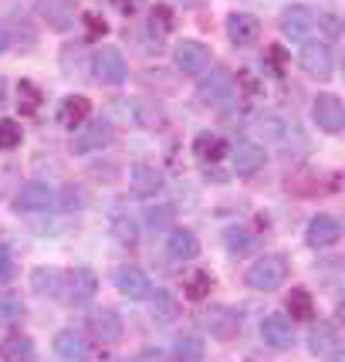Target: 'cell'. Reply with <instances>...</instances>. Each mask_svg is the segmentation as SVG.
I'll list each match as a JSON object with an SVG mask.
<instances>
[{
	"label": "cell",
	"mask_w": 345,
	"mask_h": 362,
	"mask_svg": "<svg viewBox=\"0 0 345 362\" xmlns=\"http://www.w3.org/2000/svg\"><path fill=\"white\" fill-rule=\"evenodd\" d=\"M17 271V261H14V251L7 244H0V281H11Z\"/></svg>",
	"instance_id": "f35d334b"
},
{
	"label": "cell",
	"mask_w": 345,
	"mask_h": 362,
	"mask_svg": "<svg viewBox=\"0 0 345 362\" xmlns=\"http://www.w3.org/2000/svg\"><path fill=\"white\" fill-rule=\"evenodd\" d=\"M24 318V301L17 295H0V325H17Z\"/></svg>",
	"instance_id": "836d02e7"
},
{
	"label": "cell",
	"mask_w": 345,
	"mask_h": 362,
	"mask_svg": "<svg viewBox=\"0 0 345 362\" xmlns=\"http://www.w3.org/2000/svg\"><path fill=\"white\" fill-rule=\"evenodd\" d=\"M244 281H247V288H254V291H274V288H281V284L288 281V261H284L281 254H264V257H257L254 264H247Z\"/></svg>",
	"instance_id": "6da1fadb"
},
{
	"label": "cell",
	"mask_w": 345,
	"mask_h": 362,
	"mask_svg": "<svg viewBox=\"0 0 345 362\" xmlns=\"http://www.w3.org/2000/svg\"><path fill=\"white\" fill-rule=\"evenodd\" d=\"M315 28H318V14L315 11H308V7H301V4H295V7H284L281 11V31L284 37H291V41H312Z\"/></svg>",
	"instance_id": "8992f818"
},
{
	"label": "cell",
	"mask_w": 345,
	"mask_h": 362,
	"mask_svg": "<svg viewBox=\"0 0 345 362\" xmlns=\"http://www.w3.org/2000/svg\"><path fill=\"white\" fill-rule=\"evenodd\" d=\"M68 301L71 305H88L98 291V274L92 268H71L68 271Z\"/></svg>",
	"instance_id": "9a60e30c"
},
{
	"label": "cell",
	"mask_w": 345,
	"mask_h": 362,
	"mask_svg": "<svg viewBox=\"0 0 345 362\" xmlns=\"http://www.w3.org/2000/svg\"><path fill=\"white\" fill-rule=\"evenodd\" d=\"M312 119L322 132L339 136L345 129V105L339 102V95H318L312 102Z\"/></svg>",
	"instance_id": "5b68a950"
},
{
	"label": "cell",
	"mask_w": 345,
	"mask_h": 362,
	"mask_svg": "<svg viewBox=\"0 0 345 362\" xmlns=\"http://www.w3.org/2000/svg\"><path fill=\"white\" fill-rule=\"evenodd\" d=\"M41 88L34 85V81H21L17 85V105H21V112H37L41 109Z\"/></svg>",
	"instance_id": "d6a6232c"
},
{
	"label": "cell",
	"mask_w": 345,
	"mask_h": 362,
	"mask_svg": "<svg viewBox=\"0 0 345 362\" xmlns=\"http://www.w3.org/2000/svg\"><path fill=\"white\" fill-rule=\"evenodd\" d=\"M288 315L301 318V322H305V318H315V301L305 288H291V295H288Z\"/></svg>",
	"instance_id": "f546056e"
},
{
	"label": "cell",
	"mask_w": 345,
	"mask_h": 362,
	"mask_svg": "<svg viewBox=\"0 0 345 362\" xmlns=\"http://www.w3.org/2000/svg\"><path fill=\"white\" fill-rule=\"evenodd\" d=\"M132 115H136V122H139L142 129H163V126H166V115H163V109H159L156 102H146V98H136Z\"/></svg>",
	"instance_id": "d4e9b609"
},
{
	"label": "cell",
	"mask_w": 345,
	"mask_h": 362,
	"mask_svg": "<svg viewBox=\"0 0 345 362\" xmlns=\"http://www.w3.org/2000/svg\"><path fill=\"white\" fill-rule=\"evenodd\" d=\"M92 332H95V339H102V342H119L126 325H122V318H119L115 308H98L92 315Z\"/></svg>",
	"instance_id": "d6986e66"
},
{
	"label": "cell",
	"mask_w": 345,
	"mask_h": 362,
	"mask_svg": "<svg viewBox=\"0 0 345 362\" xmlns=\"http://www.w3.org/2000/svg\"><path fill=\"white\" fill-rule=\"evenodd\" d=\"M153 318H156V322H163V325H170V322H176V318H180V301H176V295H172V291L156 288V295H153Z\"/></svg>",
	"instance_id": "cb8c5ba5"
},
{
	"label": "cell",
	"mask_w": 345,
	"mask_h": 362,
	"mask_svg": "<svg viewBox=\"0 0 345 362\" xmlns=\"http://www.w3.org/2000/svg\"><path fill=\"white\" fill-rule=\"evenodd\" d=\"M230 163H234V173L237 176H254L264 170V149L257 146V142H237L234 149H230Z\"/></svg>",
	"instance_id": "5bb4252c"
},
{
	"label": "cell",
	"mask_w": 345,
	"mask_h": 362,
	"mask_svg": "<svg viewBox=\"0 0 345 362\" xmlns=\"http://www.w3.org/2000/svg\"><path fill=\"white\" fill-rule=\"evenodd\" d=\"M237 92V81L230 71H210L200 85H197V98L204 102V105H223V102H230Z\"/></svg>",
	"instance_id": "ba28073f"
},
{
	"label": "cell",
	"mask_w": 345,
	"mask_h": 362,
	"mask_svg": "<svg viewBox=\"0 0 345 362\" xmlns=\"http://www.w3.org/2000/svg\"><path fill=\"white\" fill-rule=\"evenodd\" d=\"M261 136H264V139H284L281 115H264V119H261Z\"/></svg>",
	"instance_id": "8d00e7d4"
},
{
	"label": "cell",
	"mask_w": 345,
	"mask_h": 362,
	"mask_svg": "<svg viewBox=\"0 0 345 362\" xmlns=\"http://www.w3.org/2000/svg\"><path fill=\"white\" fill-rule=\"evenodd\" d=\"M166 254H170L172 261H193L197 254H200V240L193 230H170L166 237Z\"/></svg>",
	"instance_id": "44dd1931"
},
{
	"label": "cell",
	"mask_w": 345,
	"mask_h": 362,
	"mask_svg": "<svg viewBox=\"0 0 345 362\" xmlns=\"http://www.w3.org/2000/svg\"><path fill=\"white\" fill-rule=\"evenodd\" d=\"M261 339H264L271 349H291L295 346V329L284 315H267L261 322Z\"/></svg>",
	"instance_id": "e0dca14e"
},
{
	"label": "cell",
	"mask_w": 345,
	"mask_h": 362,
	"mask_svg": "<svg viewBox=\"0 0 345 362\" xmlns=\"http://www.w3.org/2000/svg\"><path fill=\"white\" fill-rule=\"evenodd\" d=\"M267 62H271V68H274V75H281L284 71V51L278 45L267 47Z\"/></svg>",
	"instance_id": "b9f144b4"
},
{
	"label": "cell",
	"mask_w": 345,
	"mask_h": 362,
	"mask_svg": "<svg viewBox=\"0 0 345 362\" xmlns=\"http://www.w3.org/2000/svg\"><path fill=\"white\" fill-rule=\"evenodd\" d=\"M21 139H24V132L14 119H0V149H14L21 146Z\"/></svg>",
	"instance_id": "d590c367"
},
{
	"label": "cell",
	"mask_w": 345,
	"mask_h": 362,
	"mask_svg": "<svg viewBox=\"0 0 345 362\" xmlns=\"http://www.w3.org/2000/svg\"><path fill=\"white\" fill-rule=\"evenodd\" d=\"M112 4H115V11H119V14H136L146 0H112Z\"/></svg>",
	"instance_id": "7bdbcfd3"
},
{
	"label": "cell",
	"mask_w": 345,
	"mask_h": 362,
	"mask_svg": "<svg viewBox=\"0 0 345 362\" xmlns=\"http://www.w3.org/2000/svg\"><path fill=\"white\" fill-rule=\"evenodd\" d=\"M92 75L102 85H122L129 78V64L119 47H98L92 58Z\"/></svg>",
	"instance_id": "3957f363"
},
{
	"label": "cell",
	"mask_w": 345,
	"mask_h": 362,
	"mask_svg": "<svg viewBox=\"0 0 345 362\" xmlns=\"http://www.w3.org/2000/svg\"><path fill=\"white\" fill-rule=\"evenodd\" d=\"M88 115H92V102H88L85 95H68V98L58 102V122H62L64 129H71V132H75Z\"/></svg>",
	"instance_id": "ac0fdd59"
},
{
	"label": "cell",
	"mask_w": 345,
	"mask_h": 362,
	"mask_svg": "<svg viewBox=\"0 0 345 362\" xmlns=\"http://www.w3.org/2000/svg\"><path fill=\"white\" fill-rule=\"evenodd\" d=\"M305 240H308L312 251H329V247H335L342 240V223L335 221V217H329V214H318V217L308 221Z\"/></svg>",
	"instance_id": "8fae6325"
},
{
	"label": "cell",
	"mask_w": 345,
	"mask_h": 362,
	"mask_svg": "<svg viewBox=\"0 0 345 362\" xmlns=\"http://www.w3.org/2000/svg\"><path fill=\"white\" fill-rule=\"evenodd\" d=\"M308 349H312L315 356H332V352H339V335L332 329L329 322H318L312 332H308Z\"/></svg>",
	"instance_id": "7402d4cb"
},
{
	"label": "cell",
	"mask_w": 345,
	"mask_h": 362,
	"mask_svg": "<svg viewBox=\"0 0 345 362\" xmlns=\"http://www.w3.org/2000/svg\"><path fill=\"white\" fill-rule=\"evenodd\" d=\"M54 352H58V359H64V362L88 359V346H85V339H81L75 329H64L54 335Z\"/></svg>",
	"instance_id": "ffe728a7"
},
{
	"label": "cell",
	"mask_w": 345,
	"mask_h": 362,
	"mask_svg": "<svg viewBox=\"0 0 345 362\" xmlns=\"http://www.w3.org/2000/svg\"><path fill=\"white\" fill-rule=\"evenodd\" d=\"M172 221V206H153L149 214H146V223H149V230H163L166 223Z\"/></svg>",
	"instance_id": "74e56055"
},
{
	"label": "cell",
	"mask_w": 345,
	"mask_h": 362,
	"mask_svg": "<svg viewBox=\"0 0 345 362\" xmlns=\"http://www.w3.org/2000/svg\"><path fill=\"white\" fill-rule=\"evenodd\" d=\"M193 149H197V156H200V159H210V163H217V159H223L227 153H230V146H227L223 139H217L214 132H204V136H197Z\"/></svg>",
	"instance_id": "484cf974"
},
{
	"label": "cell",
	"mask_w": 345,
	"mask_h": 362,
	"mask_svg": "<svg viewBox=\"0 0 345 362\" xmlns=\"http://www.w3.org/2000/svg\"><path fill=\"white\" fill-rule=\"evenodd\" d=\"M183 4H197V0H183Z\"/></svg>",
	"instance_id": "c3c4849f"
},
{
	"label": "cell",
	"mask_w": 345,
	"mask_h": 362,
	"mask_svg": "<svg viewBox=\"0 0 345 362\" xmlns=\"http://www.w3.org/2000/svg\"><path fill=\"white\" fill-rule=\"evenodd\" d=\"M206 325H210L214 335L227 339V335H234V332L240 329V318H237L230 308H214V315H206Z\"/></svg>",
	"instance_id": "83f0119b"
},
{
	"label": "cell",
	"mask_w": 345,
	"mask_h": 362,
	"mask_svg": "<svg viewBox=\"0 0 345 362\" xmlns=\"http://www.w3.org/2000/svg\"><path fill=\"white\" fill-rule=\"evenodd\" d=\"M115 139V132L105 119H85L78 129H75V139H71V149L78 156H88V153H102L109 142Z\"/></svg>",
	"instance_id": "7a4b0ae2"
},
{
	"label": "cell",
	"mask_w": 345,
	"mask_h": 362,
	"mask_svg": "<svg viewBox=\"0 0 345 362\" xmlns=\"http://www.w3.org/2000/svg\"><path fill=\"white\" fill-rule=\"evenodd\" d=\"M4 105H7V81L0 78V109H4Z\"/></svg>",
	"instance_id": "bcb514c9"
},
{
	"label": "cell",
	"mask_w": 345,
	"mask_h": 362,
	"mask_svg": "<svg viewBox=\"0 0 345 362\" xmlns=\"http://www.w3.org/2000/svg\"><path fill=\"white\" fill-rule=\"evenodd\" d=\"M31 284L37 295H58V291H62V274L54 268H37L31 274Z\"/></svg>",
	"instance_id": "1f68e13d"
},
{
	"label": "cell",
	"mask_w": 345,
	"mask_h": 362,
	"mask_svg": "<svg viewBox=\"0 0 345 362\" xmlns=\"http://www.w3.org/2000/svg\"><path fill=\"white\" fill-rule=\"evenodd\" d=\"M227 37H230V45H237V47L257 45V41H261V21L254 14L234 11V14L227 17Z\"/></svg>",
	"instance_id": "7c38bea8"
},
{
	"label": "cell",
	"mask_w": 345,
	"mask_h": 362,
	"mask_svg": "<svg viewBox=\"0 0 345 362\" xmlns=\"http://www.w3.org/2000/svg\"><path fill=\"white\" fill-rule=\"evenodd\" d=\"M298 62H301V68L318 81H329L332 71H335V54H332V47L325 45V41H305Z\"/></svg>",
	"instance_id": "277c9868"
},
{
	"label": "cell",
	"mask_w": 345,
	"mask_h": 362,
	"mask_svg": "<svg viewBox=\"0 0 345 362\" xmlns=\"http://www.w3.org/2000/svg\"><path fill=\"white\" fill-rule=\"evenodd\" d=\"M112 234H115V240L119 244H136L139 240V227H136V221L129 217V214H112Z\"/></svg>",
	"instance_id": "4dcf8cb0"
},
{
	"label": "cell",
	"mask_w": 345,
	"mask_h": 362,
	"mask_svg": "<svg viewBox=\"0 0 345 362\" xmlns=\"http://www.w3.org/2000/svg\"><path fill=\"white\" fill-rule=\"evenodd\" d=\"M204 339H197V335H187V339H180L176 349H172V359L176 362H204Z\"/></svg>",
	"instance_id": "f1b7e54d"
},
{
	"label": "cell",
	"mask_w": 345,
	"mask_h": 362,
	"mask_svg": "<svg viewBox=\"0 0 345 362\" xmlns=\"http://www.w3.org/2000/svg\"><path fill=\"white\" fill-rule=\"evenodd\" d=\"M14 206H17V214H47L54 206V189L47 187V183L31 180V183H24V187L17 189Z\"/></svg>",
	"instance_id": "9c48e42d"
},
{
	"label": "cell",
	"mask_w": 345,
	"mask_h": 362,
	"mask_svg": "<svg viewBox=\"0 0 345 362\" xmlns=\"http://www.w3.org/2000/svg\"><path fill=\"white\" fill-rule=\"evenodd\" d=\"M172 31V11L170 7H166V4H156V7H153V31Z\"/></svg>",
	"instance_id": "ab89813d"
},
{
	"label": "cell",
	"mask_w": 345,
	"mask_h": 362,
	"mask_svg": "<svg viewBox=\"0 0 345 362\" xmlns=\"http://www.w3.org/2000/svg\"><path fill=\"white\" fill-rule=\"evenodd\" d=\"M7 47H11V34H7V28L0 24V54H4Z\"/></svg>",
	"instance_id": "f6af8a7d"
},
{
	"label": "cell",
	"mask_w": 345,
	"mask_h": 362,
	"mask_svg": "<svg viewBox=\"0 0 345 362\" xmlns=\"http://www.w3.org/2000/svg\"><path fill=\"white\" fill-rule=\"evenodd\" d=\"M129 362H166V352H163V349H142V352H136Z\"/></svg>",
	"instance_id": "60d3db41"
},
{
	"label": "cell",
	"mask_w": 345,
	"mask_h": 362,
	"mask_svg": "<svg viewBox=\"0 0 345 362\" xmlns=\"http://www.w3.org/2000/svg\"><path fill=\"white\" fill-rule=\"evenodd\" d=\"M251 247H254V237L244 227H230L227 230V251L230 254H247Z\"/></svg>",
	"instance_id": "e575fe53"
},
{
	"label": "cell",
	"mask_w": 345,
	"mask_h": 362,
	"mask_svg": "<svg viewBox=\"0 0 345 362\" xmlns=\"http://www.w3.org/2000/svg\"><path fill=\"white\" fill-rule=\"evenodd\" d=\"M129 183H132V197H139V200H149V197H156L163 193V173H159L153 163H136L132 166V173H129Z\"/></svg>",
	"instance_id": "4fadbf2b"
},
{
	"label": "cell",
	"mask_w": 345,
	"mask_h": 362,
	"mask_svg": "<svg viewBox=\"0 0 345 362\" xmlns=\"http://www.w3.org/2000/svg\"><path fill=\"white\" fill-rule=\"evenodd\" d=\"M172 58H176V68L180 71H187V75H204L206 68H210V47L204 41H193V37H183L176 51H172Z\"/></svg>",
	"instance_id": "30bf717a"
},
{
	"label": "cell",
	"mask_w": 345,
	"mask_h": 362,
	"mask_svg": "<svg viewBox=\"0 0 345 362\" xmlns=\"http://www.w3.org/2000/svg\"><path fill=\"white\" fill-rule=\"evenodd\" d=\"M34 14L45 21L51 31H71L75 28V17H78V11H75V0H37L34 4Z\"/></svg>",
	"instance_id": "52a82bcc"
},
{
	"label": "cell",
	"mask_w": 345,
	"mask_h": 362,
	"mask_svg": "<svg viewBox=\"0 0 345 362\" xmlns=\"http://www.w3.org/2000/svg\"><path fill=\"white\" fill-rule=\"evenodd\" d=\"M210 288H214V278H210V271L197 268L187 274V281H183V291H187L189 301H204L210 295Z\"/></svg>",
	"instance_id": "4316f807"
},
{
	"label": "cell",
	"mask_w": 345,
	"mask_h": 362,
	"mask_svg": "<svg viewBox=\"0 0 345 362\" xmlns=\"http://www.w3.org/2000/svg\"><path fill=\"white\" fill-rule=\"evenodd\" d=\"M318 24H322L329 34H339V17H335V14H322V17H318Z\"/></svg>",
	"instance_id": "ee69618b"
},
{
	"label": "cell",
	"mask_w": 345,
	"mask_h": 362,
	"mask_svg": "<svg viewBox=\"0 0 345 362\" xmlns=\"http://www.w3.org/2000/svg\"><path fill=\"white\" fill-rule=\"evenodd\" d=\"M0 359L4 362H31L34 359V342L28 335H11L0 346Z\"/></svg>",
	"instance_id": "603a6c76"
},
{
	"label": "cell",
	"mask_w": 345,
	"mask_h": 362,
	"mask_svg": "<svg viewBox=\"0 0 345 362\" xmlns=\"http://www.w3.org/2000/svg\"><path fill=\"white\" fill-rule=\"evenodd\" d=\"M329 362H345V359H342V352H332V356H329Z\"/></svg>",
	"instance_id": "7dc6e473"
},
{
	"label": "cell",
	"mask_w": 345,
	"mask_h": 362,
	"mask_svg": "<svg viewBox=\"0 0 345 362\" xmlns=\"http://www.w3.org/2000/svg\"><path fill=\"white\" fill-rule=\"evenodd\" d=\"M115 288L132 301H142L149 291H153V284H149V274L142 268H122L115 271Z\"/></svg>",
	"instance_id": "2e32d148"
}]
</instances>
